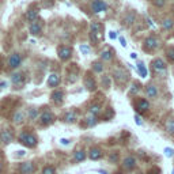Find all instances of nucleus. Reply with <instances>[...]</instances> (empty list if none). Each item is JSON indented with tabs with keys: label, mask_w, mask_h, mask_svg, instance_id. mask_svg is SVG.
<instances>
[{
	"label": "nucleus",
	"mask_w": 174,
	"mask_h": 174,
	"mask_svg": "<svg viewBox=\"0 0 174 174\" xmlns=\"http://www.w3.org/2000/svg\"><path fill=\"white\" fill-rule=\"evenodd\" d=\"M87 155H89V158L91 161H98V159L102 158V151H101L98 147H91Z\"/></svg>",
	"instance_id": "nucleus-16"
},
{
	"label": "nucleus",
	"mask_w": 174,
	"mask_h": 174,
	"mask_svg": "<svg viewBox=\"0 0 174 174\" xmlns=\"http://www.w3.org/2000/svg\"><path fill=\"white\" fill-rule=\"evenodd\" d=\"M173 154H174V151L171 150V148H165V155L167 156V158H171V156H173Z\"/></svg>",
	"instance_id": "nucleus-41"
},
{
	"label": "nucleus",
	"mask_w": 174,
	"mask_h": 174,
	"mask_svg": "<svg viewBox=\"0 0 174 174\" xmlns=\"http://www.w3.org/2000/svg\"><path fill=\"white\" fill-rule=\"evenodd\" d=\"M146 94H147L148 98H156V95H158V89H156V86L148 84L147 87H146Z\"/></svg>",
	"instance_id": "nucleus-21"
},
{
	"label": "nucleus",
	"mask_w": 174,
	"mask_h": 174,
	"mask_svg": "<svg viewBox=\"0 0 174 174\" xmlns=\"http://www.w3.org/2000/svg\"><path fill=\"white\" fill-rule=\"evenodd\" d=\"M7 87V82H0V89H4Z\"/></svg>",
	"instance_id": "nucleus-47"
},
{
	"label": "nucleus",
	"mask_w": 174,
	"mask_h": 174,
	"mask_svg": "<svg viewBox=\"0 0 174 174\" xmlns=\"http://www.w3.org/2000/svg\"><path fill=\"white\" fill-rule=\"evenodd\" d=\"M166 55H167V59L170 60V61H174V48H170V49H167Z\"/></svg>",
	"instance_id": "nucleus-39"
},
{
	"label": "nucleus",
	"mask_w": 174,
	"mask_h": 174,
	"mask_svg": "<svg viewBox=\"0 0 174 174\" xmlns=\"http://www.w3.org/2000/svg\"><path fill=\"white\" fill-rule=\"evenodd\" d=\"M25 155V151H18V156H23Z\"/></svg>",
	"instance_id": "nucleus-48"
},
{
	"label": "nucleus",
	"mask_w": 174,
	"mask_h": 174,
	"mask_svg": "<svg viewBox=\"0 0 174 174\" xmlns=\"http://www.w3.org/2000/svg\"><path fill=\"white\" fill-rule=\"evenodd\" d=\"M171 174H174V169H173V171H171Z\"/></svg>",
	"instance_id": "nucleus-53"
},
{
	"label": "nucleus",
	"mask_w": 174,
	"mask_h": 174,
	"mask_svg": "<svg viewBox=\"0 0 174 174\" xmlns=\"http://www.w3.org/2000/svg\"><path fill=\"white\" fill-rule=\"evenodd\" d=\"M144 49L147 50V52H152V50H155L156 48L159 46V41H158V38L156 37H147V38L144 40Z\"/></svg>",
	"instance_id": "nucleus-3"
},
{
	"label": "nucleus",
	"mask_w": 174,
	"mask_h": 174,
	"mask_svg": "<svg viewBox=\"0 0 174 174\" xmlns=\"http://www.w3.org/2000/svg\"><path fill=\"white\" fill-rule=\"evenodd\" d=\"M86 158H87V154H86L84 150H79V151H76V152L74 154L75 162H83Z\"/></svg>",
	"instance_id": "nucleus-24"
},
{
	"label": "nucleus",
	"mask_w": 174,
	"mask_h": 174,
	"mask_svg": "<svg viewBox=\"0 0 174 174\" xmlns=\"http://www.w3.org/2000/svg\"><path fill=\"white\" fill-rule=\"evenodd\" d=\"M166 3V0H152V4L155 7H163Z\"/></svg>",
	"instance_id": "nucleus-40"
},
{
	"label": "nucleus",
	"mask_w": 174,
	"mask_h": 174,
	"mask_svg": "<svg viewBox=\"0 0 174 174\" xmlns=\"http://www.w3.org/2000/svg\"><path fill=\"white\" fill-rule=\"evenodd\" d=\"M135 18H136V14L133 11L128 12L127 15H125V18H124V25L125 26H129V25H132L133 22H135Z\"/></svg>",
	"instance_id": "nucleus-25"
},
{
	"label": "nucleus",
	"mask_w": 174,
	"mask_h": 174,
	"mask_svg": "<svg viewBox=\"0 0 174 174\" xmlns=\"http://www.w3.org/2000/svg\"><path fill=\"white\" fill-rule=\"evenodd\" d=\"M97 122H98V120H97V117H95V116L90 114V116H87V117H86V125H87V127H94Z\"/></svg>",
	"instance_id": "nucleus-31"
},
{
	"label": "nucleus",
	"mask_w": 174,
	"mask_h": 174,
	"mask_svg": "<svg viewBox=\"0 0 174 174\" xmlns=\"http://www.w3.org/2000/svg\"><path fill=\"white\" fill-rule=\"evenodd\" d=\"M109 37H110V40H114L116 38V31H110L109 33Z\"/></svg>",
	"instance_id": "nucleus-46"
},
{
	"label": "nucleus",
	"mask_w": 174,
	"mask_h": 174,
	"mask_svg": "<svg viewBox=\"0 0 174 174\" xmlns=\"http://www.w3.org/2000/svg\"><path fill=\"white\" fill-rule=\"evenodd\" d=\"M22 64V56L19 53H12L8 59V65L10 68L15 69V68H18L19 65Z\"/></svg>",
	"instance_id": "nucleus-8"
},
{
	"label": "nucleus",
	"mask_w": 174,
	"mask_h": 174,
	"mask_svg": "<svg viewBox=\"0 0 174 174\" xmlns=\"http://www.w3.org/2000/svg\"><path fill=\"white\" fill-rule=\"evenodd\" d=\"M60 143H61L63 146H67V144H69V140H68V139H61V140H60Z\"/></svg>",
	"instance_id": "nucleus-45"
},
{
	"label": "nucleus",
	"mask_w": 174,
	"mask_h": 174,
	"mask_svg": "<svg viewBox=\"0 0 174 174\" xmlns=\"http://www.w3.org/2000/svg\"><path fill=\"white\" fill-rule=\"evenodd\" d=\"M11 82L15 86V89H22L26 83V76H25L22 72H15L11 76Z\"/></svg>",
	"instance_id": "nucleus-2"
},
{
	"label": "nucleus",
	"mask_w": 174,
	"mask_h": 174,
	"mask_svg": "<svg viewBox=\"0 0 174 174\" xmlns=\"http://www.w3.org/2000/svg\"><path fill=\"white\" fill-rule=\"evenodd\" d=\"M27 117H29L30 120H36V118L38 117V110H37V109H30L29 113H27Z\"/></svg>",
	"instance_id": "nucleus-36"
},
{
	"label": "nucleus",
	"mask_w": 174,
	"mask_h": 174,
	"mask_svg": "<svg viewBox=\"0 0 174 174\" xmlns=\"http://www.w3.org/2000/svg\"><path fill=\"white\" fill-rule=\"evenodd\" d=\"M19 142L29 148H34L37 146V143H38V140H37V137L34 135H31V133L22 132L21 135H19Z\"/></svg>",
	"instance_id": "nucleus-1"
},
{
	"label": "nucleus",
	"mask_w": 174,
	"mask_h": 174,
	"mask_svg": "<svg viewBox=\"0 0 174 174\" xmlns=\"http://www.w3.org/2000/svg\"><path fill=\"white\" fill-rule=\"evenodd\" d=\"M12 139H14V135L10 129H3L0 132V142L3 144H10L12 142Z\"/></svg>",
	"instance_id": "nucleus-10"
},
{
	"label": "nucleus",
	"mask_w": 174,
	"mask_h": 174,
	"mask_svg": "<svg viewBox=\"0 0 174 174\" xmlns=\"http://www.w3.org/2000/svg\"><path fill=\"white\" fill-rule=\"evenodd\" d=\"M78 118V114L75 110H69V112H67L64 114V121L65 122H68V124H72V122H75Z\"/></svg>",
	"instance_id": "nucleus-19"
},
{
	"label": "nucleus",
	"mask_w": 174,
	"mask_h": 174,
	"mask_svg": "<svg viewBox=\"0 0 174 174\" xmlns=\"http://www.w3.org/2000/svg\"><path fill=\"white\" fill-rule=\"evenodd\" d=\"M101 83H102V87L105 90H109L110 89V83H112V79H110L109 75H103L102 79H101Z\"/></svg>",
	"instance_id": "nucleus-29"
},
{
	"label": "nucleus",
	"mask_w": 174,
	"mask_h": 174,
	"mask_svg": "<svg viewBox=\"0 0 174 174\" xmlns=\"http://www.w3.org/2000/svg\"><path fill=\"white\" fill-rule=\"evenodd\" d=\"M37 18H38V10H36V8L27 10V12H26V19H27V21L34 22V21H37Z\"/></svg>",
	"instance_id": "nucleus-20"
},
{
	"label": "nucleus",
	"mask_w": 174,
	"mask_h": 174,
	"mask_svg": "<svg viewBox=\"0 0 174 174\" xmlns=\"http://www.w3.org/2000/svg\"><path fill=\"white\" fill-rule=\"evenodd\" d=\"M101 59L105 60V61H110V60L113 59V52H112V50H109V49L103 50L102 53H101Z\"/></svg>",
	"instance_id": "nucleus-30"
},
{
	"label": "nucleus",
	"mask_w": 174,
	"mask_h": 174,
	"mask_svg": "<svg viewBox=\"0 0 174 174\" xmlns=\"http://www.w3.org/2000/svg\"><path fill=\"white\" fill-rule=\"evenodd\" d=\"M93 71L97 72V74H101V72L103 71L102 63H98V61H94V63H93Z\"/></svg>",
	"instance_id": "nucleus-34"
},
{
	"label": "nucleus",
	"mask_w": 174,
	"mask_h": 174,
	"mask_svg": "<svg viewBox=\"0 0 174 174\" xmlns=\"http://www.w3.org/2000/svg\"><path fill=\"white\" fill-rule=\"evenodd\" d=\"M57 53H59L60 60L67 61V60H69L72 56V49L69 46H60L59 50H57Z\"/></svg>",
	"instance_id": "nucleus-6"
},
{
	"label": "nucleus",
	"mask_w": 174,
	"mask_h": 174,
	"mask_svg": "<svg viewBox=\"0 0 174 174\" xmlns=\"http://www.w3.org/2000/svg\"><path fill=\"white\" fill-rule=\"evenodd\" d=\"M117 161H118V152H112L109 155V162H112V163H117Z\"/></svg>",
	"instance_id": "nucleus-38"
},
{
	"label": "nucleus",
	"mask_w": 174,
	"mask_h": 174,
	"mask_svg": "<svg viewBox=\"0 0 174 174\" xmlns=\"http://www.w3.org/2000/svg\"><path fill=\"white\" fill-rule=\"evenodd\" d=\"M171 11H173V12H174V6H173V7H171Z\"/></svg>",
	"instance_id": "nucleus-52"
},
{
	"label": "nucleus",
	"mask_w": 174,
	"mask_h": 174,
	"mask_svg": "<svg viewBox=\"0 0 174 174\" xmlns=\"http://www.w3.org/2000/svg\"><path fill=\"white\" fill-rule=\"evenodd\" d=\"M42 174H56V169L53 166H45L42 169Z\"/></svg>",
	"instance_id": "nucleus-35"
},
{
	"label": "nucleus",
	"mask_w": 174,
	"mask_h": 174,
	"mask_svg": "<svg viewBox=\"0 0 174 174\" xmlns=\"http://www.w3.org/2000/svg\"><path fill=\"white\" fill-rule=\"evenodd\" d=\"M1 170H3V163H1V161H0V173H1Z\"/></svg>",
	"instance_id": "nucleus-50"
},
{
	"label": "nucleus",
	"mask_w": 174,
	"mask_h": 174,
	"mask_svg": "<svg viewBox=\"0 0 174 174\" xmlns=\"http://www.w3.org/2000/svg\"><path fill=\"white\" fill-rule=\"evenodd\" d=\"M137 71H139V74L142 75V78L147 76V68L144 67V64H143V63H137Z\"/></svg>",
	"instance_id": "nucleus-33"
},
{
	"label": "nucleus",
	"mask_w": 174,
	"mask_h": 174,
	"mask_svg": "<svg viewBox=\"0 0 174 174\" xmlns=\"http://www.w3.org/2000/svg\"><path fill=\"white\" fill-rule=\"evenodd\" d=\"M89 113L93 114V116H95V117H98V114L101 113V105H98V103H93V105H90Z\"/></svg>",
	"instance_id": "nucleus-26"
},
{
	"label": "nucleus",
	"mask_w": 174,
	"mask_h": 174,
	"mask_svg": "<svg viewBox=\"0 0 174 174\" xmlns=\"http://www.w3.org/2000/svg\"><path fill=\"white\" fill-rule=\"evenodd\" d=\"M135 166H136V158L132 155H128L122 161V169H125V170H133Z\"/></svg>",
	"instance_id": "nucleus-11"
},
{
	"label": "nucleus",
	"mask_w": 174,
	"mask_h": 174,
	"mask_svg": "<svg viewBox=\"0 0 174 174\" xmlns=\"http://www.w3.org/2000/svg\"><path fill=\"white\" fill-rule=\"evenodd\" d=\"M135 109L140 113H144L150 109V102L147 99H139L137 102L135 103Z\"/></svg>",
	"instance_id": "nucleus-12"
},
{
	"label": "nucleus",
	"mask_w": 174,
	"mask_h": 174,
	"mask_svg": "<svg viewBox=\"0 0 174 174\" xmlns=\"http://www.w3.org/2000/svg\"><path fill=\"white\" fill-rule=\"evenodd\" d=\"M135 120H136V124H137V125H142L143 124V121H142V118H140V116L136 114L135 116Z\"/></svg>",
	"instance_id": "nucleus-42"
},
{
	"label": "nucleus",
	"mask_w": 174,
	"mask_h": 174,
	"mask_svg": "<svg viewBox=\"0 0 174 174\" xmlns=\"http://www.w3.org/2000/svg\"><path fill=\"white\" fill-rule=\"evenodd\" d=\"M84 87L89 90V91H95V89H97V83H95V79L91 76V75H86Z\"/></svg>",
	"instance_id": "nucleus-15"
},
{
	"label": "nucleus",
	"mask_w": 174,
	"mask_h": 174,
	"mask_svg": "<svg viewBox=\"0 0 174 174\" xmlns=\"http://www.w3.org/2000/svg\"><path fill=\"white\" fill-rule=\"evenodd\" d=\"M91 10L95 12V14H99V12H103L108 10V4L102 0H94L91 3Z\"/></svg>",
	"instance_id": "nucleus-7"
},
{
	"label": "nucleus",
	"mask_w": 174,
	"mask_h": 174,
	"mask_svg": "<svg viewBox=\"0 0 174 174\" xmlns=\"http://www.w3.org/2000/svg\"><path fill=\"white\" fill-rule=\"evenodd\" d=\"M151 65H152V69L156 72H165L166 71V64L162 59H155L151 63Z\"/></svg>",
	"instance_id": "nucleus-13"
},
{
	"label": "nucleus",
	"mask_w": 174,
	"mask_h": 174,
	"mask_svg": "<svg viewBox=\"0 0 174 174\" xmlns=\"http://www.w3.org/2000/svg\"><path fill=\"white\" fill-rule=\"evenodd\" d=\"M90 31L95 33V34H101V31H102V25L99 22H93L90 25Z\"/></svg>",
	"instance_id": "nucleus-28"
},
{
	"label": "nucleus",
	"mask_w": 174,
	"mask_h": 174,
	"mask_svg": "<svg viewBox=\"0 0 174 174\" xmlns=\"http://www.w3.org/2000/svg\"><path fill=\"white\" fill-rule=\"evenodd\" d=\"M165 129L167 133L174 135V117H170L169 120H166L165 122Z\"/></svg>",
	"instance_id": "nucleus-23"
},
{
	"label": "nucleus",
	"mask_w": 174,
	"mask_h": 174,
	"mask_svg": "<svg viewBox=\"0 0 174 174\" xmlns=\"http://www.w3.org/2000/svg\"><path fill=\"white\" fill-rule=\"evenodd\" d=\"M53 121H55V114L52 112H49V110L42 112L41 116H40V122H41V125H44V127L50 125Z\"/></svg>",
	"instance_id": "nucleus-5"
},
{
	"label": "nucleus",
	"mask_w": 174,
	"mask_h": 174,
	"mask_svg": "<svg viewBox=\"0 0 174 174\" xmlns=\"http://www.w3.org/2000/svg\"><path fill=\"white\" fill-rule=\"evenodd\" d=\"M113 116H114V112H113L112 109H110V110H108V112H106V118H112Z\"/></svg>",
	"instance_id": "nucleus-43"
},
{
	"label": "nucleus",
	"mask_w": 174,
	"mask_h": 174,
	"mask_svg": "<svg viewBox=\"0 0 174 174\" xmlns=\"http://www.w3.org/2000/svg\"><path fill=\"white\" fill-rule=\"evenodd\" d=\"M131 57H132V59H136V57H137V55H136V53H131Z\"/></svg>",
	"instance_id": "nucleus-49"
},
{
	"label": "nucleus",
	"mask_w": 174,
	"mask_h": 174,
	"mask_svg": "<svg viewBox=\"0 0 174 174\" xmlns=\"http://www.w3.org/2000/svg\"><path fill=\"white\" fill-rule=\"evenodd\" d=\"M50 98H52V101H53L56 105H60V103H63V101H64V93H63L61 90H55V91L52 93V95H50Z\"/></svg>",
	"instance_id": "nucleus-17"
},
{
	"label": "nucleus",
	"mask_w": 174,
	"mask_h": 174,
	"mask_svg": "<svg viewBox=\"0 0 174 174\" xmlns=\"http://www.w3.org/2000/svg\"><path fill=\"white\" fill-rule=\"evenodd\" d=\"M36 170L33 162H23L19 165V173L21 174H33Z\"/></svg>",
	"instance_id": "nucleus-9"
},
{
	"label": "nucleus",
	"mask_w": 174,
	"mask_h": 174,
	"mask_svg": "<svg viewBox=\"0 0 174 174\" xmlns=\"http://www.w3.org/2000/svg\"><path fill=\"white\" fill-rule=\"evenodd\" d=\"M80 50H82V53H83V55H89V53H90V50H91V48H90L89 45L82 44V45H80Z\"/></svg>",
	"instance_id": "nucleus-37"
},
{
	"label": "nucleus",
	"mask_w": 174,
	"mask_h": 174,
	"mask_svg": "<svg viewBox=\"0 0 174 174\" xmlns=\"http://www.w3.org/2000/svg\"><path fill=\"white\" fill-rule=\"evenodd\" d=\"M173 26H174V21H173V19H170V18L165 19V21L162 22V29L163 30H170Z\"/></svg>",
	"instance_id": "nucleus-32"
},
{
	"label": "nucleus",
	"mask_w": 174,
	"mask_h": 174,
	"mask_svg": "<svg viewBox=\"0 0 174 174\" xmlns=\"http://www.w3.org/2000/svg\"><path fill=\"white\" fill-rule=\"evenodd\" d=\"M113 76H114V79L117 80L118 83H125L128 80V78H129V75H128V72L125 71L124 68H116L114 72H113Z\"/></svg>",
	"instance_id": "nucleus-4"
},
{
	"label": "nucleus",
	"mask_w": 174,
	"mask_h": 174,
	"mask_svg": "<svg viewBox=\"0 0 174 174\" xmlns=\"http://www.w3.org/2000/svg\"><path fill=\"white\" fill-rule=\"evenodd\" d=\"M29 31L30 34H33V36H40L42 31V25L38 21H34L30 23V27H29Z\"/></svg>",
	"instance_id": "nucleus-14"
},
{
	"label": "nucleus",
	"mask_w": 174,
	"mask_h": 174,
	"mask_svg": "<svg viewBox=\"0 0 174 174\" xmlns=\"http://www.w3.org/2000/svg\"><path fill=\"white\" fill-rule=\"evenodd\" d=\"M60 75L59 74H50L48 78V86L49 87H57L60 84Z\"/></svg>",
	"instance_id": "nucleus-18"
},
{
	"label": "nucleus",
	"mask_w": 174,
	"mask_h": 174,
	"mask_svg": "<svg viewBox=\"0 0 174 174\" xmlns=\"http://www.w3.org/2000/svg\"><path fill=\"white\" fill-rule=\"evenodd\" d=\"M1 65H3V63H1V60H0V69H1Z\"/></svg>",
	"instance_id": "nucleus-51"
},
{
	"label": "nucleus",
	"mask_w": 174,
	"mask_h": 174,
	"mask_svg": "<svg viewBox=\"0 0 174 174\" xmlns=\"http://www.w3.org/2000/svg\"><path fill=\"white\" fill-rule=\"evenodd\" d=\"M120 42H121V46H122V48L127 46V41H125L124 37H120Z\"/></svg>",
	"instance_id": "nucleus-44"
},
{
	"label": "nucleus",
	"mask_w": 174,
	"mask_h": 174,
	"mask_svg": "<svg viewBox=\"0 0 174 174\" xmlns=\"http://www.w3.org/2000/svg\"><path fill=\"white\" fill-rule=\"evenodd\" d=\"M142 90V84L139 82H133L132 84H131V89H129V95H135L137 94L139 91Z\"/></svg>",
	"instance_id": "nucleus-27"
},
{
	"label": "nucleus",
	"mask_w": 174,
	"mask_h": 174,
	"mask_svg": "<svg viewBox=\"0 0 174 174\" xmlns=\"http://www.w3.org/2000/svg\"><path fill=\"white\" fill-rule=\"evenodd\" d=\"M12 121H14V124H22L25 121V113L21 112V110H18V112H15L14 116H12Z\"/></svg>",
	"instance_id": "nucleus-22"
}]
</instances>
